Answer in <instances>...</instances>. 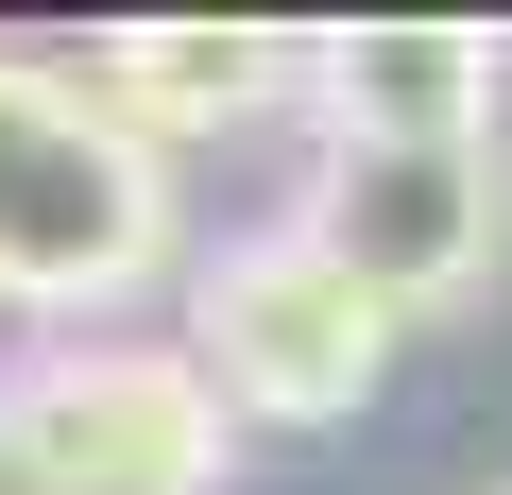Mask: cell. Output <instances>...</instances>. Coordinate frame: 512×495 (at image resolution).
<instances>
[{"mask_svg": "<svg viewBox=\"0 0 512 495\" xmlns=\"http://www.w3.org/2000/svg\"><path fill=\"white\" fill-rule=\"evenodd\" d=\"M154 257H171V154L86 69L0 52V308L103 325L120 291H154Z\"/></svg>", "mask_w": 512, "mask_h": 495, "instance_id": "1", "label": "cell"}, {"mask_svg": "<svg viewBox=\"0 0 512 495\" xmlns=\"http://www.w3.org/2000/svg\"><path fill=\"white\" fill-rule=\"evenodd\" d=\"M188 359L222 376L239 427H342L393 376V308L359 291V257H325L308 222H256L188 274Z\"/></svg>", "mask_w": 512, "mask_h": 495, "instance_id": "2", "label": "cell"}, {"mask_svg": "<svg viewBox=\"0 0 512 495\" xmlns=\"http://www.w3.org/2000/svg\"><path fill=\"white\" fill-rule=\"evenodd\" d=\"M222 376L171 342H52L0 393V461L18 495H222Z\"/></svg>", "mask_w": 512, "mask_h": 495, "instance_id": "3", "label": "cell"}, {"mask_svg": "<svg viewBox=\"0 0 512 495\" xmlns=\"http://www.w3.org/2000/svg\"><path fill=\"white\" fill-rule=\"evenodd\" d=\"M325 257H359V291L410 325V308H461L512 239V171L495 137H325L308 154V205H291Z\"/></svg>", "mask_w": 512, "mask_h": 495, "instance_id": "4", "label": "cell"}, {"mask_svg": "<svg viewBox=\"0 0 512 495\" xmlns=\"http://www.w3.org/2000/svg\"><path fill=\"white\" fill-rule=\"evenodd\" d=\"M308 103H325V137H495L512 52L478 18H359L308 52Z\"/></svg>", "mask_w": 512, "mask_h": 495, "instance_id": "5", "label": "cell"}, {"mask_svg": "<svg viewBox=\"0 0 512 495\" xmlns=\"http://www.w3.org/2000/svg\"><path fill=\"white\" fill-rule=\"evenodd\" d=\"M86 86H103L154 154H188V137H222V120H256V103H291L308 52H291V35H256V18H154V35L86 52Z\"/></svg>", "mask_w": 512, "mask_h": 495, "instance_id": "6", "label": "cell"}, {"mask_svg": "<svg viewBox=\"0 0 512 495\" xmlns=\"http://www.w3.org/2000/svg\"><path fill=\"white\" fill-rule=\"evenodd\" d=\"M495 495H512V478H495Z\"/></svg>", "mask_w": 512, "mask_h": 495, "instance_id": "7", "label": "cell"}]
</instances>
